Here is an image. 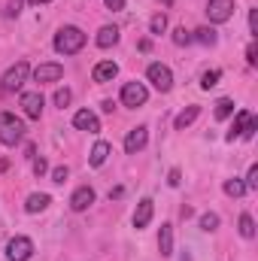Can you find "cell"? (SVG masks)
Masks as SVG:
<instances>
[{
  "label": "cell",
  "instance_id": "cell-9",
  "mask_svg": "<svg viewBox=\"0 0 258 261\" xmlns=\"http://www.w3.org/2000/svg\"><path fill=\"white\" fill-rule=\"evenodd\" d=\"M21 110L28 119H40L43 116V94L40 91H24L21 94Z\"/></svg>",
  "mask_w": 258,
  "mask_h": 261
},
{
  "label": "cell",
  "instance_id": "cell-31",
  "mask_svg": "<svg viewBox=\"0 0 258 261\" xmlns=\"http://www.w3.org/2000/svg\"><path fill=\"white\" fill-rule=\"evenodd\" d=\"M46 170H49V164H46V158H34V173H37V176H43Z\"/></svg>",
  "mask_w": 258,
  "mask_h": 261
},
{
  "label": "cell",
  "instance_id": "cell-27",
  "mask_svg": "<svg viewBox=\"0 0 258 261\" xmlns=\"http://www.w3.org/2000/svg\"><path fill=\"white\" fill-rule=\"evenodd\" d=\"M173 43H176V46H189V43H194L192 31H186V28H176V31H173Z\"/></svg>",
  "mask_w": 258,
  "mask_h": 261
},
{
  "label": "cell",
  "instance_id": "cell-18",
  "mask_svg": "<svg viewBox=\"0 0 258 261\" xmlns=\"http://www.w3.org/2000/svg\"><path fill=\"white\" fill-rule=\"evenodd\" d=\"M116 43H119V28L104 24V28L97 31V46H100V49H110V46H116Z\"/></svg>",
  "mask_w": 258,
  "mask_h": 261
},
{
  "label": "cell",
  "instance_id": "cell-13",
  "mask_svg": "<svg viewBox=\"0 0 258 261\" xmlns=\"http://www.w3.org/2000/svg\"><path fill=\"white\" fill-rule=\"evenodd\" d=\"M64 76V67L58 64V61H49V64H40L34 70V79L37 82H58Z\"/></svg>",
  "mask_w": 258,
  "mask_h": 261
},
{
  "label": "cell",
  "instance_id": "cell-23",
  "mask_svg": "<svg viewBox=\"0 0 258 261\" xmlns=\"http://www.w3.org/2000/svg\"><path fill=\"white\" fill-rule=\"evenodd\" d=\"M225 195H228V197H243V195H246V186L234 176V179H228V182H225Z\"/></svg>",
  "mask_w": 258,
  "mask_h": 261
},
{
  "label": "cell",
  "instance_id": "cell-34",
  "mask_svg": "<svg viewBox=\"0 0 258 261\" xmlns=\"http://www.w3.org/2000/svg\"><path fill=\"white\" fill-rule=\"evenodd\" d=\"M167 182H170L173 189H176V186L183 182V173H179V167H173V170H170V176H167Z\"/></svg>",
  "mask_w": 258,
  "mask_h": 261
},
{
  "label": "cell",
  "instance_id": "cell-15",
  "mask_svg": "<svg viewBox=\"0 0 258 261\" xmlns=\"http://www.w3.org/2000/svg\"><path fill=\"white\" fill-rule=\"evenodd\" d=\"M158 252H161L164 258L173 255V225H170V222H164L161 231H158Z\"/></svg>",
  "mask_w": 258,
  "mask_h": 261
},
{
  "label": "cell",
  "instance_id": "cell-39",
  "mask_svg": "<svg viewBox=\"0 0 258 261\" xmlns=\"http://www.w3.org/2000/svg\"><path fill=\"white\" fill-rule=\"evenodd\" d=\"M34 6H46V3H52V0H31Z\"/></svg>",
  "mask_w": 258,
  "mask_h": 261
},
{
  "label": "cell",
  "instance_id": "cell-28",
  "mask_svg": "<svg viewBox=\"0 0 258 261\" xmlns=\"http://www.w3.org/2000/svg\"><path fill=\"white\" fill-rule=\"evenodd\" d=\"M200 228H203V231H216V228H219V216H216V213H203V216H200Z\"/></svg>",
  "mask_w": 258,
  "mask_h": 261
},
{
  "label": "cell",
  "instance_id": "cell-33",
  "mask_svg": "<svg viewBox=\"0 0 258 261\" xmlns=\"http://www.w3.org/2000/svg\"><path fill=\"white\" fill-rule=\"evenodd\" d=\"M249 34H258V9H249Z\"/></svg>",
  "mask_w": 258,
  "mask_h": 261
},
{
  "label": "cell",
  "instance_id": "cell-12",
  "mask_svg": "<svg viewBox=\"0 0 258 261\" xmlns=\"http://www.w3.org/2000/svg\"><path fill=\"white\" fill-rule=\"evenodd\" d=\"M152 213H155V200H152V197H143V200L137 203V210H134V228H137V231L146 228V225L152 222Z\"/></svg>",
  "mask_w": 258,
  "mask_h": 261
},
{
  "label": "cell",
  "instance_id": "cell-38",
  "mask_svg": "<svg viewBox=\"0 0 258 261\" xmlns=\"http://www.w3.org/2000/svg\"><path fill=\"white\" fill-rule=\"evenodd\" d=\"M6 167H9V161H6V158H0V173H3Z\"/></svg>",
  "mask_w": 258,
  "mask_h": 261
},
{
  "label": "cell",
  "instance_id": "cell-30",
  "mask_svg": "<svg viewBox=\"0 0 258 261\" xmlns=\"http://www.w3.org/2000/svg\"><path fill=\"white\" fill-rule=\"evenodd\" d=\"M243 186H246V192H249V189H258V167H255V164L249 167V173H246V182H243Z\"/></svg>",
  "mask_w": 258,
  "mask_h": 261
},
{
  "label": "cell",
  "instance_id": "cell-17",
  "mask_svg": "<svg viewBox=\"0 0 258 261\" xmlns=\"http://www.w3.org/2000/svg\"><path fill=\"white\" fill-rule=\"evenodd\" d=\"M116 73H119V64L116 61H100V64L94 67V82H113L116 79Z\"/></svg>",
  "mask_w": 258,
  "mask_h": 261
},
{
  "label": "cell",
  "instance_id": "cell-21",
  "mask_svg": "<svg viewBox=\"0 0 258 261\" xmlns=\"http://www.w3.org/2000/svg\"><path fill=\"white\" fill-rule=\"evenodd\" d=\"M192 37L197 43H203V46H216V43H219V37H216L213 28H197V31H192Z\"/></svg>",
  "mask_w": 258,
  "mask_h": 261
},
{
  "label": "cell",
  "instance_id": "cell-7",
  "mask_svg": "<svg viewBox=\"0 0 258 261\" xmlns=\"http://www.w3.org/2000/svg\"><path fill=\"white\" fill-rule=\"evenodd\" d=\"M149 100V91H146V85L143 82H125V88H122V103L131 107V110H137V107H143Z\"/></svg>",
  "mask_w": 258,
  "mask_h": 261
},
{
  "label": "cell",
  "instance_id": "cell-20",
  "mask_svg": "<svg viewBox=\"0 0 258 261\" xmlns=\"http://www.w3.org/2000/svg\"><path fill=\"white\" fill-rule=\"evenodd\" d=\"M197 116H200V107H189V110H183V113L173 119V128H176V130H186L194 119H197Z\"/></svg>",
  "mask_w": 258,
  "mask_h": 261
},
{
  "label": "cell",
  "instance_id": "cell-35",
  "mask_svg": "<svg viewBox=\"0 0 258 261\" xmlns=\"http://www.w3.org/2000/svg\"><path fill=\"white\" fill-rule=\"evenodd\" d=\"M67 179V167H55L52 170V182H64Z\"/></svg>",
  "mask_w": 258,
  "mask_h": 261
},
{
  "label": "cell",
  "instance_id": "cell-4",
  "mask_svg": "<svg viewBox=\"0 0 258 261\" xmlns=\"http://www.w3.org/2000/svg\"><path fill=\"white\" fill-rule=\"evenodd\" d=\"M258 130V122H255V116L249 113V110H240L237 113V119H234V125H231V130L225 134V140L228 143H234L237 137H243V140H252V134Z\"/></svg>",
  "mask_w": 258,
  "mask_h": 261
},
{
  "label": "cell",
  "instance_id": "cell-24",
  "mask_svg": "<svg viewBox=\"0 0 258 261\" xmlns=\"http://www.w3.org/2000/svg\"><path fill=\"white\" fill-rule=\"evenodd\" d=\"M219 79H222V70H207V73L200 76V88L210 91L213 85H219Z\"/></svg>",
  "mask_w": 258,
  "mask_h": 261
},
{
  "label": "cell",
  "instance_id": "cell-8",
  "mask_svg": "<svg viewBox=\"0 0 258 261\" xmlns=\"http://www.w3.org/2000/svg\"><path fill=\"white\" fill-rule=\"evenodd\" d=\"M234 15V0H210L207 3V18L213 24H222Z\"/></svg>",
  "mask_w": 258,
  "mask_h": 261
},
{
  "label": "cell",
  "instance_id": "cell-25",
  "mask_svg": "<svg viewBox=\"0 0 258 261\" xmlns=\"http://www.w3.org/2000/svg\"><path fill=\"white\" fill-rule=\"evenodd\" d=\"M231 113H234V100H231V97L216 100V119H228Z\"/></svg>",
  "mask_w": 258,
  "mask_h": 261
},
{
  "label": "cell",
  "instance_id": "cell-1",
  "mask_svg": "<svg viewBox=\"0 0 258 261\" xmlns=\"http://www.w3.org/2000/svg\"><path fill=\"white\" fill-rule=\"evenodd\" d=\"M82 46H85V34L73 24H67L55 34V52L58 55H76V52H82Z\"/></svg>",
  "mask_w": 258,
  "mask_h": 261
},
{
  "label": "cell",
  "instance_id": "cell-2",
  "mask_svg": "<svg viewBox=\"0 0 258 261\" xmlns=\"http://www.w3.org/2000/svg\"><path fill=\"white\" fill-rule=\"evenodd\" d=\"M24 140V122L15 113H0V143L3 146H15Z\"/></svg>",
  "mask_w": 258,
  "mask_h": 261
},
{
  "label": "cell",
  "instance_id": "cell-26",
  "mask_svg": "<svg viewBox=\"0 0 258 261\" xmlns=\"http://www.w3.org/2000/svg\"><path fill=\"white\" fill-rule=\"evenodd\" d=\"M149 31H152L155 37H161V34L167 31V18H164L161 12H158V15H152V21H149Z\"/></svg>",
  "mask_w": 258,
  "mask_h": 261
},
{
  "label": "cell",
  "instance_id": "cell-11",
  "mask_svg": "<svg viewBox=\"0 0 258 261\" xmlns=\"http://www.w3.org/2000/svg\"><path fill=\"white\" fill-rule=\"evenodd\" d=\"M146 143H149V128L140 125V128L128 130V137H125V152H128V155H137Z\"/></svg>",
  "mask_w": 258,
  "mask_h": 261
},
{
  "label": "cell",
  "instance_id": "cell-6",
  "mask_svg": "<svg viewBox=\"0 0 258 261\" xmlns=\"http://www.w3.org/2000/svg\"><path fill=\"white\" fill-rule=\"evenodd\" d=\"M34 255V240L31 237H12L6 243V261H31Z\"/></svg>",
  "mask_w": 258,
  "mask_h": 261
},
{
  "label": "cell",
  "instance_id": "cell-40",
  "mask_svg": "<svg viewBox=\"0 0 258 261\" xmlns=\"http://www.w3.org/2000/svg\"><path fill=\"white\" fill-rule=\"evenodd\" d=\"M164 3H170V0H164Z\"/></svg>",
  "mask_w": 258,
  "mask_h": 261
},
{
  "label": "cell",
  "instance_id": "cell-29",
  "mask_svg": "<svg viewBox=\"0 0 258 261\" xmlns=\"http://www.w3.org/2000/svg\"><path fill=\"white\" fill-rule=\"evenodd\" d=\"M70 100H73V91H70V88H58V91H55V107L64 110V107H70Z\"/></svg>",
  "mask_w": 258,
  "mask_h": 261
},
{
  "label": "cell",
  "instance_id": "cell-5",
  "mask_svg": "<svg viewBox=\"0 0 258 261\" xmlns=\"http://www.w3.org/2000/svg\"><path fill=\"white\" fill-rule=\"evenodd\" d=\"M146 79H149L161 94H167V91L173 88V73H170V67H167V64H149Z\"/></svg>",
  "mask_w": 258,
  "mask_h": 261
},
{
  "label": "cell",
  "instance_id": "cell-37",
  "mask_svg": "<svg viewBox=\"0 0 258 261\" xmlns=\"http://www.w3.org/2000/svg\"><path fill=\"white\" fill-rule=\"evenodd\" d=\"M246 61H249V64H255V46H249V49H246Z\"/></svg>",
  "mask_w": 258,
  "mask_h": 261
},
{
  "label": "cell",
  "instance_id": "cell-3",
  "mask_svg": "<svg viewBox=\"0 0 258 261\" xmlns=\"http://www.w3.org/2000/svg\"><path fill=\"white\" fill-rule=\"evenodd\" d=\"M28 76H31V64H28V61H15V64L3 73V79H0V88H3V94H12V91H18V88L28 82Z\"/></svg>",
  "mask_w": 258,
  "mask_h": 261
},
{
  "label": "cell",
  "instance_id": "cell-16",
  "mask_svg": "<svg viewBox=\"0 0 258 261\" xmlns=\"http://www.w3.org/2000/svg\"><path fill=\"white\" fill-rule=\"evenodd\" d=\"M110 152H113V146H110V143H104V140H97V143H94V149H91V155H88V164H91V167H104V164H107V158H110Z\"/></svg>",
  "mask_w": 258,
  "mask_h": 261
},
{
  "label": "cell",
  "instance_id": "cell-10",
  "mask_svg": "<svg viewBox=\"0 0 258 261\" xmlns=\"http://www.w3.org/2000/svg\"><path fill=\"white\" fill-rule=\"evenodd\" d=\"M91 203H94V189H91V186H79V189L73 192V197H70V210H73V213H85Z\"/></svg>",
  "mask_w": 258,
  "mask_h": 261
},
{
  "label": "cell",
  "instance_id": "cell-14",
  "mask_svg": "<svg viewBox=\"0 0 258 261\" xmlns=\"http://www.w3.org/2000/svg\"><path fill=\"white\" fill-rule=\"evenodd\" d=\"M73 125H76V130H88V134H97L100 130V122H97V116L91 110H79L73 116Z\"/></svg>",
  "mask_w": 258,
  "mask_h": 261
},
{
  "label": "cell",
  "instance_id": "cell-36",
  "mask_svg": "<svg viewBox=\"0 0 258 261\" xmlns=\"http://www.w3.org/2000/svg\"><path fill=\"white\" fill-rule=\"evenodd\" d=\"M104 3H107V6H110L113 12H119V9H125V0H104Z\"/></svg>",
  "mask_w": 258,
  "mask_h": 261
},
{
  "label": "cell",
  "instance_id": "cell-19",
  "mask_svg": "<svg viewBox=\"0 0 258 261\" xmlns=\"http://www.w3.org/2000/svg\"><path fill=\"white\" fill-rule=\"evenodd\" d=\"M49 203H52V197H49V195H43V192H34V195L28 197L24 210H28V213H43Z\"/></svg>",
  "mask_w": 258,
  "mask_h": 261
},
{
  "label": "cell",
  "instance_id": "cell-32",
  "mask_svg": "<svg viewBox=\"0 0 258 261\" xmlns=\"http://www.w3.org/2000/svg\"><path fill=\"white\" fill-rule=\"evenodd\" d=\"M18 12H21V0H9V6H6V15H9V18H15Z\"/></svg>",
  "mask_w": 258,
  "mask_h": 261
},
{
  "label": "cell",
  "instance_id": "cell-22",
  "mask_svg": "<svg viewBox=\"0 0 258 261\" xmlns=\"http://www.w3.org/2000/svg\"><path fill=\"white\" fill-rule=\"evenodd\" d=\"M237 225H240V237H243V240H252V237H255V222H252L249 213H243Z\"/></svg>",
  "mask_w": 258,
  "mask_h": 261
}]
</instances>
